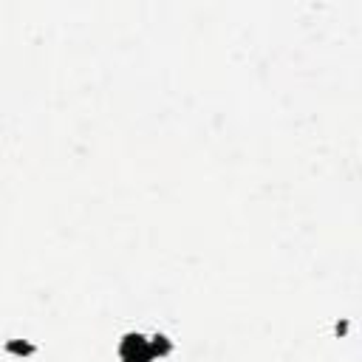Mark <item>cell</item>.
<instances>
[{"label": "cell", "mask_w": 362, "mask_h": 362, "mask_svg": "<svg viewBox=\"0 0 362 362\" xmlns=\"http://www.w3.org/2000/svg\"><path fill=\"white\" fill-rule=\"evenodd\" d=\"M150 351H153V354H167V351H170L167 337H156V339L150 342Z\"/></svg>", "instance_id": "cell-2"}, {"label": "cell", "mask_w": 362, "mask_h": 362, "mask_svg": "<svg viewBox=\"0 0 362 362\" xmlns=\"http://www.w3.org/2000/svg\"><path fill=\"white\" fill-rule=\"evenodd\" d=\"M119 354H122L125 362H150L153 359L150 342L144 337H139V334H127L125 342H122V348H119Z\"/></svg>", "instance_id": "cell-1"}]
</instances>
